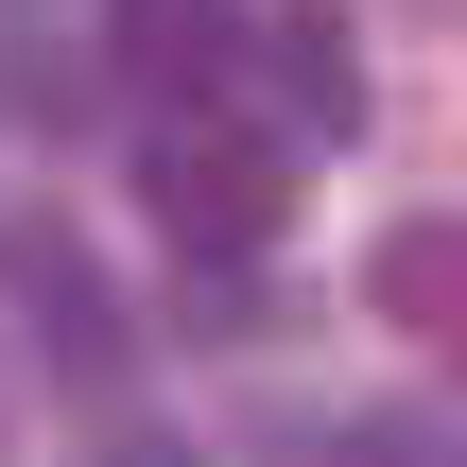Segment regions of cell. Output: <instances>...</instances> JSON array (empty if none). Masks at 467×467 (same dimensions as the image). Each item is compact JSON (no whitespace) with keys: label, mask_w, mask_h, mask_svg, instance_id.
Instances as JSON below:
<instances>
[{"label":"cell","mask_w":467,"mask_h":467,"mask_svg":"<svg viewBox=\"0 0 467 467\" xmlns=\"http://www.w3.org/2000/svg\"><path fill=\"white\" fill-rule=\"evenodd\" d=\"M277 104H295V139H364V69H347V17L329 0L277 17Z\"/></svg>","instance_id":"3"},{"label":"cell","mask_w":467,"mask_h":467,"mask_svg":"<svg viewBox=\"0 0 467 467\" xmlns=\"http://www.w3.org/2000/svg\"><path fill=\"white\" fill-rule=\"evenodd\" d=\"M121 52H139V69H191V52H208V0H121Z\"/></svg>","instance_id":"4"},{"label":"cell","mask_w":467,"mask_h":467,"mask_svg":"<svg viewBox=\"0 0 467 467\" xmlns=\"http://www.w3.org/2000/svg\"><path fill=\"white\" fill-rule=\"evenodd\" d=\"M139 191H156V225L173 243H208V260H260L277 243V156L260 139H225V121H156V156H139Z\"/></svg>","instance_id":"1"},{"label":"cell","mask_w":467,"mask_h":467,"mask_svg":"<svg viewBox=\"0 0 467 467\" xmlns=\"http://www.w3.org/2000/svg\"><path fill=\"white\" fill-rule=\"evenodd\" d=\"M364 312H381L399 347H451V329H467V243H451V225H399V243L364 260Z\"/></svg>","instance_id":"2"}]
</instances>
